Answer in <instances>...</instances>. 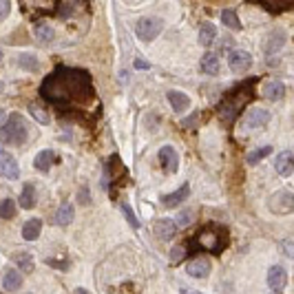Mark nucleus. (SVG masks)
Segmentation results:
<instances>
[{
  "mask_svg": "<svg viewBox=\"0 0 294 294\" xmlns=\"http://www.w3.org/2000/svg\"><path fill=\"white\" fill-rule=\"evenodd\" d=\"M42 97L56 104H86L93 100V84L91 73L82 69H69V66H58L56 73H51L44 80Z\"/></svg>",
  "mask_w": 294,
  "mask_h": 294,
  "instance_id": "1",
  "label": "nucleus"
},
{
  "mask_svg": "<svg viewBox=\"0 0 294 294\" xmlns=\"http://www.w3.org/2000/svg\"><path fill=\"white\" fill-rule=\"evenodd\" d=\"M29 137V131H27V124L20 113H13L9 119L3 122V131H0V139H3L5 146H22Z\"/></svg>",
  "mask_w": 294,
  "mask_h": 294,
  "instance_id": "2",
  "label": "nucleus"
},
{
  "mask_svg": "<svg viewBox=\"0 0 294 294\" xmlns=\"http://www.w3.org/2000/svg\"><path fill=\"white\" fill-rule=\"evenodd\" d=\"M164 29V22L159 18H153V16H146V18H139L137 24H135V36L142 40V42H151L155 40L159 33Z\"/></svg>",
  "mask_w": 294,
  "mask_h": 294,
  "instance_id": "3",
  "label": "nucleus"
},
{
  "mask_svg": "<svg viewBox=\"0 0 294 294\" xmlns=\"http://www.w3.org/2000/svg\"><path fill=\"white\" fill-rule=\"evenodd\" d=\"M268 206L275 215H290L294 210V195L290 190H279L268 199Z\"/></svg>",
  "mask_w": 294,
  "mask_h": 294,
  "instance_id": "4",
  "label": "nucleus"
},
{
  "mask_svg": "<svg viewBox=\"0 0 294 294\" xmlns=\"http://www.w3.org/2000/svg\"><path fill=\"white\" fill-rule=\"evenodd\" d=\"M270 119H272L270 111H265V109H259V106H255V109H250L248 113H246L243 124H246V129H263V126L268 124Z\"/></svg>",
  "mask_w": 294,
  "mask_h": 294,
  "instance_id": "5",
  "label": "nucleus"
},
{
  "mask_svg": "<svg viewBox=\"0 0 294 294\" xmlns=\"http://www.w3.org/2000/svg\"><path fill=\"white\" fill-rule=\"evenodd\" d=\"M0 173H3V177L9 179V182L20 177V166L16 162V157H13L11 153H7V151L0 153Z\"/></svg>",
  "mask_w": 294,
  "mask_h": 294,
  "instance_id": "6",
  "label": "nucleus"
},
{
  "mask_svg": "<svg viewBox=\"0 0 294 294\" xmlns=\"http://www.w3.org/2000/svg\"><path fill=\"white\" fill-rule=\"evenodd\" d=\"M159 164L166 173H177L179 168V155L173 146H162L159 149Z\"/></svg>",
  "mask_w": 294,
  "mask_h": 294,
  "instance_id": "7",
  "label": "nucleus"
},
{
  "mask_svg": "<svg viewBox=\"0 0 294 294\" xmlns=\"http://www.w3.org/2000/svg\"><path fill=\"white\" fill-rule=\"evenodd\" d=\"M268 285L270 290L275 292H283L285 285H288V272H285L283 265H272L268 272Z\"/></svg>",
  "mask_w": 294,
  "mask_h": 294,
  "instance_id": "8",
  "label": "nucleus"
},
{
  "mask_svg": "<svg viewBox=\"0 0 294 294\" xmlns=\"http://www.w3.org/2000/svg\"><path fill=\"white\" fill-rule=\"evenodd\" d=\"M275 168L281 177H290L294 173V151H283L279 153L275 159Z\"/></svg>",
  "mask_w": 294,
  "mask_h": 294,
  "instance_id": "9",
  "label": "nucleus"
},
{
  "mask_svg": "<svg viewBox=\"0 0 294 294\" xmlns=\"http://www.w3.org/2000/svg\"><path fill=\"white\" fill-rule=\"evenodd\" d=\"M228 64H230L232 71H246L252 66V56L241 51V49H235V51L228 53Z\"/></svg>",
  "mask_w": 294,
  "mask_h": 294,
  "instance_id": "10",
  "label": "nucleus"
},
{
  "mask_svg": "<svg viewBox=\"0 0 294 294\" xmlns=\"http://www.w3.org/2000/svg\"><path fill=\"white\" fill-rule=\"evenodd\" d=\"M188 195H190V186H188V184H184L179 190L170 192V195H162L159 199H162V204L166 206V208H177L179 204L188 199Z\"/></svg>",
  "mask_w": 294,
  "mask_h": 294,
  "instance_id": "11",
  "label": "nucleus"
},
{
  "mask_svg": "<svg viewBox=\"0 0 294 294\" xmlns=\"http://www.w3.org/2000/svg\"><path fill=\"white\" fill-rule=\"evenodd\" d=\"M186 272L195 279H206L210 275V261H206V259H192V261L186 263Z\"/></svg>",
  "mask_w": 294,
  "mask_h": 294,
  "instance_id": "12",
  "label": "nucleus"
},
{
  "mask_svg": "<svg viewBox=\"0 0 294 294\" xmlns=\"http://www.w3.org/2000/svg\"><path fill=\"white\" fill-rule=\"evenodd\" d=\"M166 97H168V102H170V109L177 113H184L186 109L190 106V97L186 95V93H182V91H168L166 93Z\"/></svg>",
  "mask_w": 294,
  "mask_h": 294,
  "instance_id": "13",
  "label": "nucleus"
},
{
  "mask_svg": "<svg viewBox=\"0 0 294 294\" xmlns=\"http://www.w3.org/2000/svg\"><path fill=\"white\" fill-rule=\"evenodd\" d=\"M3 288L7 292H18L22 288V275L16 270V268H9L5 270V277H3Z\"/></svg>",
  "mask_w": 294,
  "mask_h": 294,
  "instance_id": "14",
  "label": "nucleus"
},
{
  "mask_svg": "<svg viewBox=\"0 0 294 294\" xmlns=\"http://www.w3.org/2000/svg\"><path fill=\"white\" fill-rule=\"evenodd\" d=\"M177 228H179V226H177L175 219H159L157 226H155V235L159 239H166V241H168V239L175 237Z\"/></svg>",
  "mask_w": 294,
  "mask_h": 294,
  "instance_id": "15",
  "label": "nucleus"
},
{
  "mask_svg": "<svg viewBox=\"0 0 294 294\" xmlns=\"http://www.w3.org/2000/svg\"><path fill=\"white\" fill-rule=\"evenodd\" d=\"M38 202V192H36V186L33 184H24V188L22 192H20V197H18V204H20V208H24V210H31L33 206H36Z\"/></svg>",
  "mask_w": 294,
  "mask_h": 294,
  "instance_id": "16",
  "label": "nucleus"
},
{
  "mask_svg": "<svg viewBox=\"0 0 294 294\" xmlns=\"http://www.w3.org/2000/svg\"><path fill=\"white\" fill-rule=\"evenodd\" d=\"M73 217H76V210H73V206H71L69 202H64V204L58 208L56 217H53V222H56L58 226H62V228H64V226H71Z\"/></svg>",
  "mask_w": 294,
  "mask_h": 294,
  "instance_id": "17",
  "label": "nucleus"
},
{
  "mask_svg": "<svg viewBox=\"0 0 294 294\" xmlns=\"http://www.w3.org/2000/svg\"><path fill=\"white\" fill-rule=\"evenodd\" d=\"M263 95L268 100H281L285 95V84L279 82V80H270V82L263 84Z\"/></svg>",
  "mask_w": 294,
  "mask_h": 294,
  "instance_id": "18",
  "label": "nucleus"
},
{
  "mask_svg": "<svg viewBox=\"0 0 294 294\" xmlns=\"http://www.w3.org/2000/svg\"><path fill=\"white\" fill-rule=\"evenodd\" d=\"M53 157H56V153L49 151V149H44V151H40L36 159H33V166H36V170L40 173H46L51 168V164H53Z\"/></svg>",
  "mask_w": 294,
  "mask_h": 294,
  "instance_id": "19",
  "label": "nucleus"
},
{
  "mask_svg": "<svg viewBox=\"0 0 294 294\" xmlns=\"http://www.w3.org/2000/svg\"><path fill=\"white\" fill-rule=\"evenodd\" d=\"M42 232V219H29L24 226H22V237L27 241H36Z\"/></svg>",
  "mask_w": 294,
  "mask_h": 294,
  "instance_id": "20",
  "label": "nucleus"
},
{
  "mask_svg": "<svg viewBox=\"0 0 294 294\" xmlns=\"http://www.w3.org/2000/svg\"><path fill=\"white\" fill-rule=\"evenodd\" d=\"M215 38H217V27L212 22H204L202 27H199V42H202L204 46H210Z\"/></svg>",
  "mask_w": 294,
  "mask_h": 294,
  "instance_id": "21",
  "label": "nucleus"
},
{
  "mask_svg": "<svg viewBox=\"0 0 294 294\" xmlns=\"http://www.w3.org/2000/svg\"><path fill=\"white\" fill-rule=\"evenodd\" d=\"M202 71L206 73V76H217L219 73V58L215 56V53H206V56L202 58Z\"/></svg>",
  "mask_w": 294,
  "mask_h": 294,
  "instance_id": "22",
  "label": "nucleus"
},
{
  "mask_svg": "<svg viewBox=\"0 0 294 294\" xmlns=\"http://www.w3.org/2000/svg\"><path fill=\"white\" fill-rule=\"evenodd\" d=\"M33 31H36V40L42 44H49L53 40V29L49 22H38L36 27H33Z\"/></svg>",
  "mask_w": 294,
  "mask_h": 294,
  "instance_id": "23",
  "label": "nucleus"
},
{
  "mask_svg": "<svg viewBox=\"0 0 294 294\" xmlns=\"http://www.w3.org/2000/svg\"><path fill=\"white\" fill-rule=\"evenodd\" d=\"M16 64L22 66L24 71H38V58L31 56V53H18V56H16Z\"/></svg>",
  "mask_w": 294,
  "mask_h": 294,
  "instance_id": "24",
  "label": "nucleus"
},
{
  "mask_svg": "<svg viewBox=\"0 0 294 294\" xmlns=\"http://www.w3.org/2000/svg\"><path fill=\"white\" fill-rule=\"evenodd\" d=\"M29 113H31V115L36 117V119H38V122L42 124V126H46V124L51 122L49 113H46V111H44V109H42V106H40L38 102H31V104H29Z\"/></svg>",
  "mask_w": 294,
  "mask_h": 294,
  "instance_id": "25",
  "label": "nucleus"
},
{
  "mask_svg": "<svg viewBox=\"0 0 294 294\" xmlns=\"http://www.w3.org/2000/svg\"><path fill=\"white\" fill-rule=\"evenodd\" d=\"M175 222H177L179 228H186V226H190L192 222H195V210H192V208H182V210L177 212V219H175Z\"/></svg>",
  "mask_w": 294,
  "mask_h": 294,
  "instance_id": "26",
  "label": "nucleus"
},
{
  "mask_svg": "<svg viewBox=\"0 0 294 294\" xmlns=\"http://www.w3.org/2000/svg\"><path fill=\"white\" fill-rule=\"evenodd\" d=\"M222 22H224L226 27H230V29H235V31L241 29V22H239L237 13L232 11V9H226V11H222Z\"/></svg>",
  "mask_w": 294,
  "mask_h": 294,
  "instance_id": "27",
  "label": "nucleus"
},
{
  "mask_svg": "<svg viewBox=\"0 0 294 294\" xmlns=\"http://www.w3.org/2000/svg\"><path fill=\"white\" fill-rule=\"evenodd\" d=\"M270 153H272V146H261V149L250 151V153H248V164H250V166L259 164V162H261V159H263L265 155H270Z\"/></svg>",
  "mask_w": 294,
  "mask_h": 294,
  "instance_id": "28",
  "label": "nucleus"
},
{
  "mask_svg": "<svg viewBox=\"0 0 294 294\" xmlns=\"http://www.w3.org/2000/svg\"><path fill=\"white\" fill-rule=\"evenodd\" d=\"M13 215H16V204H13L11 199H3V204H0V217L11 219Z\"/></svg>",
  "mask_w": 294,
  "mask_h": 294,
  "instance_id": "29",
  "label": "nucleus"
},
{
  "mask_svg": "<svg viewBox=\"0 0 294 294\" xmlns=\"http://www.w3.org/2000/svg\"><path fill=\"white\" fill-rule=\"evenodd\" d=\"M16 263L22 268L24 272H31L33 270V263H31V257L27 255V252H20V255H16Z\"/></svg>",
  "mask_w": 294,
  "mask_h": 294,
  "instance_id": "30",
  "label": "nucleus"
},
{
  "mask_svg": "<svg viewBox=\"0 0 294 294\" xmlns=\"http://www.w3.org/2000/svg\"><path fill=\"white\" fill-rule=\"evenodd\" d=\"M122 212H124V217H126V222H129L131 228H139V222H137V217L133 215V208L129 204H122Z\"/></svg>",
  "mask_w": 294,
  "mask_h": 294,
  "instance_id": "31",
  "label": "nucleus"
},
{
  "mask_svg": "<svg viewBox=\"0 0 294 294\" xmlns=\"http://www.w3.org/2000/svg\"><path fill=\"white\" fill-rule=\"evenodd\" d=\"M184 257H186V248H182V246H175V248L170 250V263L184 261Z\"/></svg>",
  "mask_w": 294,
  "mask_h": 294,
  "instance_id": "32",
  "label": "nucleus"
},
{
  "mask_svg": "<svg viewBox=\"0 0 294 294\" xmlns=\"http://www.w3.org/2000/svg\"><path fill=\"white\" fill-rule=\"evenodd\" d=\"M9 9H11V5H9V0H0V18H7L9 16Z\"/></svg>",
  "mask_w": 294,
  "mask_h": 294,
  "instance_id": "33",
  "label": "nucleus"
},
{
  "mask_svg": "<svg viewBox=\"0 0 294 294\" xmlns=\"http://www.w3.org/2000/svg\"><path fill=\"white\" fill-rule=\"evenodd\" d=\"M135 66H137V69H144V71H146V69H151V64L146 62V60H142V58H137V60H135Z\"/></svg>",
  "mask_w": 294,
  "mask_h": 294,
  "instance_id": "34",
  "label": "nucleus"
},
{
  "mask_svg": "<svg viewBox=\"0 0 294 294\" xmlns=\"http://www.w3.org/2000/svg\"><path fill=\"white\" fill-rule=\"evenodd\" d=\"M281 248H285V252H288V255H292L294 257V243L292 241H283V246Z\"/></svg>",
  "mask_w": 294,
  "mask_h": 294,
  "instance_id": "35",
  "label": "nucleus"
}]
</instances>
